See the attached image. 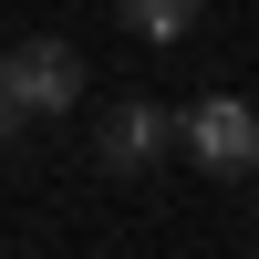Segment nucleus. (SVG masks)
<instances>
[{"label": "nucleus", "mask_w": 259, "mask_h": 259, "mask_svg": "<svg viewBox=\"0 0 259 259\" xmlns=\"http://www.w3.org/2000/svg\"><path fill=\"white\" fill-rule=\"evenodd\" d=\"M177 135H187V156H197L207 177H249V166H259V114H249L239 94L187 104V124H177Z\"/></svg>", "instance_id": "obj_1"}, {"label": "nucleus", "mask_w": 259, "mask_h": 259, "mask_svg": "<svg viewBox=\"0 0 259 259\" xmlns=\"http://www.w3.org/2000/svg\"><path fill=\"white\" fill-rule=\"evenodd\" d=\"M11 94H21V114H73L83 104V52L73 41H21L11 52Z\"/></svg>", "instance_id": "obj_2"}, {"label": "nucleus", "mask_w": 259, "mask_h": 259, "mask_svg": "<svg viewBox=\"0 0 259 259\" xmlns=\"http://www.w3.org/2000/svg\"><path fill=\"white\" fill-rule=\"evenodd\" d=\"M166 135H177V124H166L156 104H114V114H104V135H94V156L114 166V177H135V166H156Z\"/></svg>", "instance_id": "obj_3"}, {"label": "nucleus", "mask_w": 259, "mask_h": 259, "mask_svg": "<svg viewBox=\"0 0 259 259\" xmlns=\"http://www.w3.org/2000/svg\"><path fill=\"white\" fill-rule=\"evenodd\" d=\"M114 21H124L135 41H177L187 21H197V0H114Z\"/></svg>", "instance_id": "obj_4"}, {"label": "nucleus", "mask_w": 259, "mask_h": 259, "mask_svg": "<svg viewBox=\"0 0 259 259\" xmlns=\"http://www.w3.org/2000/svg\"><path fill=\"white\" fill-rule=\"evenodd\" d=\"M21 135V94H11V52H0V145Z\"/></svg>", "instance_id": "obj_5"}]
</instances>
